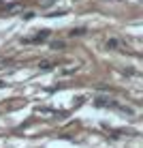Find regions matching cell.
I'll use <instances>...</instances> for the list:
<instances>
[{"label":"cell","instance_id":"obj_4","mask_svg":"<svg viewBox=\"0 0 143 148\" xmlns=\"http://www.w3.org/2000/svg\"><path fill=\"white\" fill-rule=\"evenodd\" d=\"M85 32V30L83 28H79V30H73V32H70V34H73V37H75V34H83Z\"/></svg>","mask_w":143,"mask_h":148},{"label":"cell","instance_id":"obj_1","mask_svg":"<svg viewBox=\"0 0 143 148\" xmlns=\"http://www.w3.org/2000/svg\"><path fill=\"white\" fill-rule=\"evenodd\" d=\"M49 37V32L47 30H43V32H39L37 37H32V39H26V43H37V41H43V39H47Z\"/></svg>","mask_w":143,"mask_h":148},{"label":"cell","instance_id":"obj_3","mask_svg":"<svg viewBox=\"0 0 143 148\" xmlns=\"http://www.w3.org/2000/svg\"><path fill=\"white\" fill-rule=\"evenodd\" d=\"M39 67L43 69V71H49V69H52V62H47V60H43V62H41Z\"/></svg>","mask_w":143,"mask_h":148},{"label":"cell","instance_id":"obj_2","mask_svg":"<svg viewBox=\"0 0 143 148\" xmlns=\"http://www.w3.org/2000/svg\"><path fill=\"white\" fill-rule=\"evenodd\" d=\"M107 47H109V49H117V45H120V41H117V39H109V41H107Z\"/></svg>","mask_w":143,"mask_h":148}]
</instances>
